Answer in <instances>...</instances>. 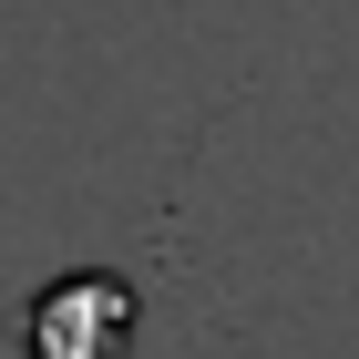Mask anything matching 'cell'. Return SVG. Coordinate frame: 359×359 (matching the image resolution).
I'll list each match as a JSON object with an SVG mask.
<instances>
[{
	"mask_svg": "<svg viewBox=\"0 0 359 359\" xmlns=\"http://www.w3.org/2000/svg\"><path fill=\"white\" fill-rule=\"evenodd\" d=\"M21 349L31 359H123L134 349V287L123 277H62L21 308Z\"/></svg>",
	"mask_w": 359,
	"mask_h": 359,
	"instance_id": "obj_1",
	"label": "cell"
}]
</instances>
